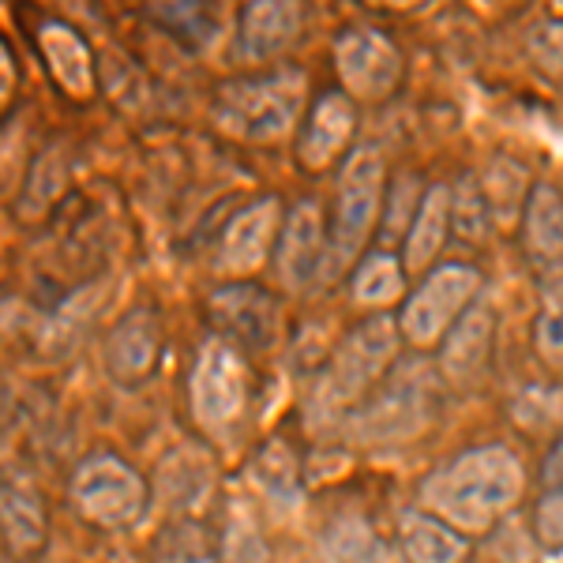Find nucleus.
<instances>
[{"label":"nucleus","instance_id":"obj_32","mask_svg":"<svg viewBox=\"0 0 563 563\" xmlns=\"http://www.w3.org/2000/svg\"><path fill=\"white\" fill-rule=\"evenodd\" d=\"M533 538L541 549H563V493H544L533 507Z\"/></svg>","mask_w":563,"mask_h":563},{"label":"nucleus","instance_id":"obj_13","mask_svg":"<svg viewBox=\"0 0 563 563\" xmlns=\"http://www.w3.org/2000/svg\"><path fill=\"white\" fill-rule=\"evenodd\" d=\"M275 230H278L275 196H263L252 207H244L241 214H233V222L222 233V244H218V271H225V275H252L267 260L271 244H275Z\"/></svg>","mask_w":563,"mask_h":563},{"label":"nucleus","instance_id":"obj_1","mask_svg":"<svg viewBox=\"0 0 563 563\" xmlns=\"http://www.w3.org/2000/svg\"><path fill=\"white\" fill-rule=\"evenodd\" d=\"M519 493L522 466L499 443L462 451L424 488L435 515L455 522L459 530H485V526H493V519H499L519 499Z\"/></svg>","mask_w":563,"mask_h":563},{"label":"nucleus","instance_id":"obj_6","mask_svg":"<svg viewBox=\"0 0 563 563\" xmlns=\"http://www.w3.org/2000/svg\"><path fill=\"white\" fill-rule=\"evenodd\" d=\"M379 207H384V154L376 147H357L339 177V203H334L331 244H327L334 267L350 263L365 249Z\"/></svg>","mask_w":563,"mask_h":563},{"label":"nucleus","instance_id":"obj_20","mask_svg":"<svg viewBox=\"0 0 563 563\" xmlns=\"http://www.w3.org/2000/svg\"><path fill=\"white\" fill-rule=\"evenodd\" d=\"M448 238H451V192L435 185L424 192V203L413 218L410 238H406V256H402L406 271L429 267L435 252L448 244Z\"/></svg>","mask_w":563,"mask_h":563},{"label":"nucleus","instance_id":"obj_22","mask_svg":"<svg viewBox=\"0 0 563 563\" xmlns=\"http://www.w3.org/2000/svg\"><path fill=\"white\" fill-rule=\"evenodd\" d=\"M154 563H222V544L196 519H174L154 541Z\"/></svg>","mask_w":563,"mask_h":563},{"label":"nucleus","instance_id":"obj_17","mask_svg":"<svg viewBox=\"0 0 563 563\" xmlns=\"http://www.w3.org/2000/svg\"><path fill=\"white\" fill-rule=\"evenodd\" d=\"M301 31V8L286 4V0H256V4H244L238 42L244 60H271L286 49L289 42Z\"/></svg>","mask_w":563,"mask_h":563},{"label":"nucleus","instance_id":"obj_11","mask_svg":"<svg viewBox=\"0 0 563 563\" xmlns=\"http://www.w3.org/2000/svg\"><path fill=\"white\" fill-rule=\"evenodd\" d=\"M162 353V323L154 308H129L106 334L102 361L113 384L140 387L158 368Z\"/></svg>","mask_w":563,"mask_h":563},{"label":"nucleus","instance_id":"obj_5","mask_svg":"<svg viewBox=\"0 0 563 563\" xmlns=\"http://www.w3.org/2000/svg\"><path fill=\"white\" fill-rule=\"evenodd\" d=\"M398 334L390 316H372V320L357 323L334 350L331 365H327L320 379V406L327 410H346V406L365 402V390L384 379L395 361Z\"/></svg>","mask_w":563,"mask_h":563},{"label":"nucleus","instance_id":"obj_12","mask_svg":"<svg viewBox=\"0 0 563 563\" xmlns=\"http://www.w3.org/2000/svg\"><path fill=\"white\" fill-rule=\"evenodd\" d=\"M327 244H331V233H323L320 203H312V199L294 203V211L282 222V233L275 244V271H278L282 286L305 289L308 282L316 278V271H320Z\"/></svg>","mask_w":563,"mask_h":563},{"label":"nucleus","instance_id":"obj_29","mask_svg":"<svg viewBox=\"0 0 563 563\" xmlns=\"http://www.w3.org/2000/svg\"><path fill=\"white\" fill-rule=\"evenodd\" d=\"M222 563H271V549L263 541V530L249 519L244 507H233L222 533Z\"/></svg>","mask_w":563,"mask_h":563},{"label":"nucleus","instance_id":"obj_23","mask_svg":"<svg viewBox=\"0 0 563 563\" xmlns=\"http://www.w3.org/2000/svg\"><path fill=\"white\" fill-rule=\"evenodd\" d=\"M402 275H406V263H398L390 252H368V256L361 260V267L353 271V301L372 305V308L398 301L406 286Z\"/></svg>","mask_w":563,"mask_h":563},{"label":"nucleus","instance_id":"obj_26","mask_svg":"<svg viewBox=\"0 0 563 563\" xmlns=\"http://www.w3.org/2000/svg\"><path fill=\"white\" fill-rule=\"evenodd\" d=\"M252 477L267 496L294 499L297 488H301V466H297L294 448L286 440H267L252 459Z\"/></svg>","mask_w":563,"mask_h":563},{"label":"nucleus","instance_id":"obj_4","mask_svg":"<svg viewBox=\"0 0 563 563\" xmlns=\"http://www.w3.org/2000/svg\"><path fill=\"white\" fill-rule=\"evenodd\" d=\"M68 504L84 522L98 530H124L147 515L151 488L124 459L87 455L68 481Z\"/></svg>","mask_w":563,"mask_h":563},{"label":"nucleus","instance_id":"obj_7","mask_svg":"<svg viewBox=\"0 0 563 563\" xmlns=\"http://www.w3.org/2000/svg\"><path fill=\"white\" fill-rule=\"evenodd\" d=\"M481 289V271L470 263H443L421 286L406 297V308L398 316L402 339L413 346H435L448 339V331L466 316L470 301Z\"/></svg>","mask_w":563,"mask_h":563},{"label":"nucleus","instance_id":"obj_10","mask_svg":"<svg viewBox=\"0 0 563 563\" xmlns=\"http://www.w3.org/2000/svg\"><path fill=\"white\" fill-rule=\"evenodd\" d=\"M334 68L350 98H387L402 79V57L384 31L353 26L334 42Z\"/></svg>","mask_w":563,"mask_h":563},{"label":"nucleus","instance_id":"obj_34","mask_svg":"<svg viewBox=\"0 0 563 563\" xmlns=\"http://www.w3.org/2000/svg\"><path fill=\"white\" fill-rule=\"evenodd\" d=\"M541 481L549 485V493H563V432H560V440L549 448V455H544Z\"/></svg>","mask_w":563,"mask_h":563},{"label":"nucleus","instance_id":"obj_33","mask_svg":"<svg viewBox=\"0 0 563 563\" xmlns=\"http://www.w3.org/2000/svg\"><path fill=\"white\" fill-rule=\"evenodd\" d=\"M530 53L533 60L552 71V76H563V23H538L530 31Z\"/></svg>","mask_w":563,"mask_h":563},{"label":"nucleus","instance_id":"obj_28","mask_svg":"<svg viewBox=\"0 0 563 563\" xmlns=\"http://www.w3.org/2000/svg\"><path fill=\"white\" fill-rule=\"evenodd\" d=\"M488 222H493V207H488L485 185H477L474 177H462L451 192V233L477 244L488 233Z\"/></svg>","mask_w":563,"mask_h":563},{"label":"nucleus","instance_id":"obj_8","mask_svg":"<svg viewBox=\"0 0 563 563\" xmlns=\"http://www.w3.org/2000/svg\"><path fill=\"white\" fill-rule=\"evenodd\" d=\"M192 417L207 432H225L249 406V368L238 346L222 339H207L196 353L188 376Z\"/></svg>","mask_w":563,"mask_h":563},{"label":"nucleus","instance_id":"obj_18","mask_svg":"<svg viewBox=\"0 0 563 563\" xmlns=\"http://www.w3.org/2000/svg\"><path fill=\"white\" fill-rule=\"evenodd\" d=\"M38 49L45 57V68L53 71V79H57V84L65 87L71 98H87L90 90H95V65H90V49L68 23H57V20L42 23Z\"/></svg>","mask_w":563,"mask_h":563},{"label":"nucleus","instance_id":"obj_31","mask_svg":"<svg viewBox=\"0 0 563 563\" xmlns=\"http://www.w3.org/2000/svg\"><path fill=\"white\" fill-rule=\"evenodd\" d=\"M417 180L413 174H402L395 180V188H390V203H387V222H384V233L387 238H398V233H406V225L413 230V218L421 211L424 196L417 199Z\"/></svg>","mask_w":563,"mask_h":563},{"label":"nucleus","instance_id":"obj_14","mask_svg":"<svg viewBox=\"0 0 563 563\" xmlns=\"http://www.w3.org/2000/svg\"><path fill=\"white\" fill-rule=\"evenodd\" d=\"M357 129V109L346 90H323L320 102L308 113V124L301 129L297 143V158L305 169H327L342 151H346L350 135Z\"/></svg>","mask_w":563,"mask_h":563},{"label":"nucleus","instance_id":"obj_27","mask_svg":"<svg viewBox=\"0 0 563 563\" xmlns=\"http://www.w3.org/2000/svg\"><path fill=\"white\" fill-rule=\"evenodd\" d=\"M538 353L549 365H563V271H552L541 286V312L533 327Z\"/></svg>","mask_w":563,"mask_h":563},{"label":"nucleus","instance_id":"obj_2","mask_svg":"<svg viewBox=\"0 0 563 563\" xmlns=\"http://www.w3.org/2000/svg\"><path fill=\"white\" fill-rule=\"evenodd\" d=\"M305 102V76L297 68L230 79L218 87V129L249 143H275L297 124Z\"/></svg>","mask_w":563,"mask_h":563},{"label":"nucleus","instance_id":"obj_16","mask_svg":"<svg viewBox=\"0 0 563 563\" xmlns=\"http://www.w3.org/2000/svg\"><path fill=\"white\" fill-rule=\"evenodd\" d=\"M398 552L406 563H470L474 541L455 522L429 511H402L398 519Z\"/></svg>","mask_w":563,"mask_h":563},{"label":"nucleus","instance_id":"obj_19","mask_svg":"<svg viewBox=\"0 0 563 563\" xmlns=\"http://www.w3.org/2000/svg\"><path fill=\"white\" fill-rule=\"evenodd\" d=\"M0 511H4V541L12 544L15 552L42 549L49 519H45V504L31 481L8 474L4 493H0Z\"/></svg>","mask_w":563,"mask_h":563},{"label":"nucleus","instance_id":"obj_25","mask_svg":"<svg viewBox=\"0 0 563 563\" xmlns=\"http://www.w3.org/2000/svg\"><path fill=\"white\" fill-rule=\"evenodd\" d=\"M65 180H68L65 151L53 143V147H45L38 158H34L31 174H26V185H23V196H20L23 218H38V214L49 211L53 199L65 192Z\"/></svg>","mask_w":563,"mask_h":563},{"label":"nucleus","instance_id":"obj_30","mask_svg":"<svg viewBox=\"0 0 563 563\" xmlns=\"http://www.w3.org/2000/svg\"><path fill=\"white\" fill-rule=\"evenodd\" d=\"M331 544L346 563H387V549L372 538L365 522H342L331 533Z\"/></svg>","mask_w":563,"mask_h":563},{"label":"nucleus","instance_id":"obj_21","mask_svg":"<svg viewBox=\"0 0 563 563\" xmlns=\"http://www.w3.org/2000/svg\"><path fill=\"white\" fill-rule=\"evenodd\" d=\"M526 249L533 260H563V196L552 185H533L526 196Z\"/></svg>","mask_w":563,"mask_h":563},{"label":"nucleus","instance_id":"obj_15","mask_svg":"<svg viewBox=\"0 0 563 563\" xmlns=\"http://www.w3.org/2000/svg\"><path fill=\"white\" fill-rule=\"evenodd\" d=\"M493 331L496 320L488 305H470L466 316L451 327L448 339L440 342V376L459 387H470L485 372L488 353H493Z\"/></svg>","mask_w":563,"mask_h":563},{"label":"nucleus","instance_id":"obj_9","mask_svg":"<svg viewBox=\"0 0 563 563\" xmlns=\"http://www.w3.org/2000/svg\"><path fill=\"white\" fill-rule=\"evenodd\" d=\"M214 339L230 342L244 353H267L282 339V308L271 289L260 282H230L207 297Z\"/></svg>","mask_w":563,"mask_h":563},{"label":"nucleus","instance_id":"obj_24","mask_svg":"<svg viewBox=\"0 0 563 563\" xmlns=\"http://www.w3.org/2000/svg\"><path fill=\"white\" fill-rule=\"evenodd\" d=\"M151 20L162 31L174 34L177 42H185L192 53L207 49L218 34V12L211 4H188V0H180V4H154Z\"/></svg>","mask_w":563,"mask_h":563},{"label":"nucleus","instance_id":"obj_3","mask_svg":"<svg viewBox=\"0 0 563 563\" xmlns=\"http://www.w3.org/2000/svg\"><path fill=\"white\" fill-rule=\"evenodd\" d=\"M440 413V390H435V372L429 361L410 357L395 365L384 376V384L372 398L357 406L353 424L361 440H406L429 429V421Z\"/></svg>","mask_w":563,"mask_h":563}]
</instances>
